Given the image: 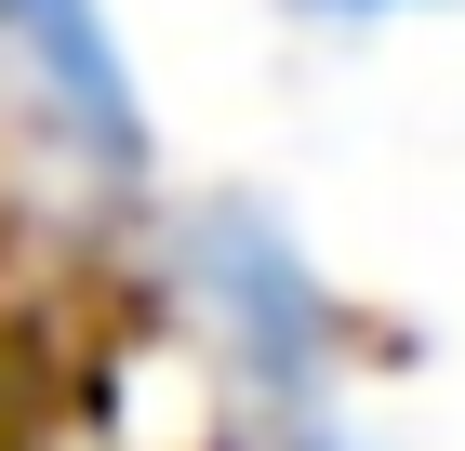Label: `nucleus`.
Returning a JSON list of instances; mask_svg holds the SVG:
<instances>
[{"instance_id": "1", "label": "nucleus", "mask_w": 465, "mask_h": 451, "mask_svg": "<svg viewBox=\"0 0 465 451\" xmlns=\"http://www.w3.org/2000/svg\"><path fill=\"white\" fill-rule=\"evenodd\" d=\"M160 279H173L186 332L213 346L226 412H332V385H346V292L320 279V252L292 240L280 200L200 186L160 226Z\"/></svg>"}, {"instance_id": "2", "label": "nucleus", "mask_w": 465, "mask_h": 451, "mask_svg": "<svg viewBox=\"0 0 465 451\" xmlns=\"http://www.w3.org/2000/svg\"><path fill=\"white\" fill-rule=\"evenodd\" d=\"M0 120L27 133V160H54L94 200H146L160 173V120L107 0H0Z\"/></svg>"}, {"instance_id": "3", "label": "nucleus", "mask_w": 465, "mask_h": 451, "mask_svg": "<svg viewBox=\"0 0 465 451\" xmlns=\"http://www.w3.org/2000/svg\"><path fill=\"white\" fill-rule=\"evenodd\" d=\"M213 451H372L346 412H226Z\"/></svg>"}, {"instance_id": "4", "label": "nucleus", "mask_w": 465, "mask_h": 451, "mask_svg": "<svg viewBox=\"0 0 465 451\" xmlns=\"http://www.w3.org/2000/svg\"><path fill=\"white\" fill-rule=\"evenodd\" d=\"M306 27H399V14H452V0H292Z\"/></svg>"}]
</instances>
